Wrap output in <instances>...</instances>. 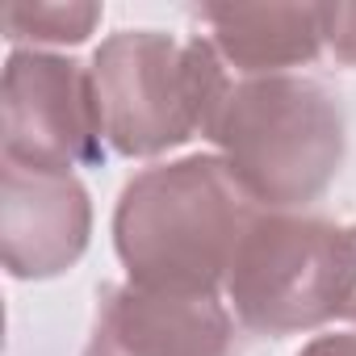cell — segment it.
<instances>
[{"label":"cell","mask_w":356,"mask_h":356,"mask_svg":"<svg viewBox=\"0 0 356 356\" xmlns=\"http://www.w3.org/2000/svg\"><path fill=\"white\" fill-rule=\"evenodd\" d=\"M260 206L222 155H185L138 172L113 210V248L130 285L218 293Z\"/></svg>","instance_id":"cell-1"},{"label":"cell","mask_w":356,"mask_h":356,"mask_svg":"<svg viewBox=\"0 0 356 356\" xmlns=\"http://www.w3.org/2000/svg\"><path fill=\"white\" fill-rule=\"evenodd\" d=\"M260 210L314 206L343 163L339 97L310 76H239L202 130Z\"/></svg>","instance_id":"cell-2"},{"label":"cell","mask_w":356,"mask_h":356,"mask_svg":"<svg viewBox=\"0 0 356 356\" xmlns=\"http://www.w3.org/2000/svg\"><path fill=\"white\" fill-rule=\"evenodd\" d=\"M88 72L105 143L126 159L189 143L231 88L222 55L202 34L181 42L163 30H118L97 47Z\"/></svg>","instance_id":"cell-3"},{"label":"cell","mask_w":356,"mask_h":356,"mask_svg":"<svg viewBox=\"0 0 356 356\" xmlns=\"http://www.w3.org/2000/svg\"><path fill=\"white\" fill-rule=\"evenodd\" d=\"M352 285L356 252L348 227L260 210L239 239L222 289L239 327L281 339L343 318Z\"/></svg>","instance_id":"cell-4"},{"label":"cell","mask_w":356,"mask_h":356,"mask_svg":"<svg viewBox=\"0 0 356 356\" xmlns=\"http://www.w3.org/2000/svg\"><path fill=\"white\" fill-rule=\"evenodd\" d=\"M5 163L30 172H72L105 159V130L92 72L47 51H13L5 63Z\"/></svg>","instance_id":"cell-5"},{"label":"cell","mask_w":356,"mask_h":356,"mask_svg":"<svg viewBox=\"0 0 356 356\" xmlns=\"http://www.w3.org/2000/svg\"><path fill=\"white\" fill-rule=\"evenodd\" d=\"M92 235V202L72 172L0 168V252L17 281L67 273Z\"/></svg>","instance_id":"cell-6"},{"label":"cell","mask_w":356,"mask_h":356,"mask_svg":"<svg viewBox=\"0 0 356 356\" xmlns=\"http://www.w3.org/2000/svg\"><path fill=\"white\" fill-rule=\"evenodd\" d=\"M113 356H231L235 314L218 293H155L109 285L92 331Z\"/></svg>","instance_id":"cell-7"},{"label":"cell","mask_w":356,"mask_h":356,"mask_svg":"<svg viewBox=\"0 0 356 356\" xmlns=\"http://www.w3.org/2000/svg\"><path fill=\"white\" fill-rule=\"evenodd\" d=\"M197 17L239 76H285V67L314 63L327 47L323 5H206Z\"/></svg>","instance_id":"cell-8"},{"label":"cell","mask_w":356,"mask_h":356,"mask_svg":"<svg viewBox=\"0 0 356 356\" xmlns=\"http://www.w3.org/2000/svg\"><path fill=\"white\" fill-rule=\"evenodd\" d=\"M101 22V5L67 0V5H9L5 9V30L9 42H59V47H80Z\"/></svg>","instance_id":"cell-9"},{"label":"cell","mask_w":356,"mask_h":356,"mask_svg":"<svg viewBox=\"0 0 356 356\" xmlns=\"http://www.w3.org/2000/svg\"><path fill=\"white\" fill-rule=\"evenodd\" d=\"M323 38L339 63L356 67V5H323Z\"/></svg>","instance_id":"cell-10"},{"label":"cell","mask_w":356,"mask_h":356,"mask_svg":"<svg viewBox=\"0 0 356 356\" xmlns=\"http://www.w3.org/2000/svg\"><path fill=\"white\" fill-rule=\"evenodd\" d=\"M298 356H356V335H318Z\"/></svg>","instance_id":"cell-11"},{"label":"cell","mask_w":356,"mask_h":356,"mask_svg":"<svg viewBox=\"0 0 356 356\" xmlns=\"http://www.w3.org/2000/svg\"><path fill=\"white\" fill-rule=\"evenodd\" d=\"M348 235H352V252H356V227H348ZM343 323H356V285H352V302L343 310Z\"/></svg>","instance_id":"cell-12"}]
</instances>
